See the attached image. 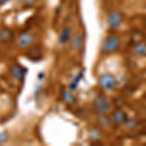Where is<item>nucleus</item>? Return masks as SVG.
Instances as JSON below:
<instances>
[{"mask_svg": "<svg viewBox=\"0 0 146 146\" xmlns=\"http://www.w3.org/2000/svg\"><path fill=\"white\" fill-rule=\"evenodd\" d=\"M110 102L103 95H98L92 102V108L96 115L106 114L110 110Z\"/></svg>", "mask_w": 146, "mask_h": 146, "instance_id": "nucleus-1", "label": "nucleus"}, {"mask_svg": "<svg viewBox=\"0 0 146 146\" xmlns=\"http://www.w3.org/2000/svg\"><path fill=\"white\" fill-rule=\"evenodd\" d=\"M120 47V39L116 35H109L102 41L101 51L104 54H112Z\"/></svg>", "mask_w": 146, "mask_h": 146, "instance_id": "nucleus-2", "label": "nucleus"}, {"mask_svg": "<svg viewBox=\"0 0 146 146\" xmlns=\"http://www.w3.org/2000/svg\"><path fill=\"white\" fill-rule=\"evenodd\" d=\"M98 85L102 90L112 91L117 85V80L111 73H104L98 78Z\"/></svg>", "mask_w": 146, "mask_h": 146, "instance_id": "nucleus-3", "label": "nucleus"}, {"mask_svg": "<svg viewBox=\"0 0 146 146\" xmlns=\"http://www.w3.org/2000/svg\"><path fill=\"white\" fill-rule=\"evenodd\" d=\"M123 23V16L117 11H111L106 16V23L112 29H117Z\"/></svg>", "mask_w": 146, "mask_h": 146, "instance_id": "nucleus-4", "label": "nucleus"}, {"mask_svg": "<svg viewBox=\"0 0 146 146\" xmlns=\"http://www.w3.org/2000/svg\"><path fill=\"white\" fill-rule=\"evenodd\" d=\"M35 36L30 32H23L16 39V46L19 48H27L33 44Z\"/></svg>", "mask_w": 146, "mask_h": 146, "instance_id": "nucleus-5", "label": "nucleus"}, {"mask_svg": "<svg viewBox=\"0 0 146 146\" xmlns=\"http://www.w3.org/2000/svg\"><path fill=\"white\" fill-rule=\"evenodd\" d=\"M111 120L116 126H122L128 121V114L121 108H116L111 113Z\"/></svg>", "mask_w": 146, "mask_h": 146, "instance_id": "nucleus-6", "label": "nucleus"}, {"mask_svg": "<svg viewBox=\"0 0 146 146\" xmlns=\"http://www.w3.org/2000/svg\"><path fill=\"white\" fill-rule=\"evenodd\" d=\"M84 36L81 32H76L74 35H72L71 39H70V48L73 51H77L83 45Z\"/></svg>", "mask_w": 146, "mask_h": 146, "instance_id": "nucleus-7", "label": "nucleus"}, {"mask_svg": "<svg viewBox=\"0 0 146 146\" xmlns=\"http://www.w3.org/2000/svg\"><path fill=\"white\" fill-rule=\"evenodd\" d=\"M15 36V32L8 27L0 28V43H8Z\"/></svg>", "mask_w": 146, "mask_h": 146, "instance_id": "nucleus-8", "label": "nucleus"}, {"mask_svg": "<svg viewBox=\"0 0 146 146\" xmlns=\"http://www.w3.org/2000/svg\"><path fill=\"white\" fill-rule=\"evenodd\" d=\"M72 37V29L70 27H64L58 35V43L60 45H64L68 41H70Z\"/></svg>", "mask_w": 146, "mask_h": 146, "instance_id": "nucleus-9", "label": "nucleus"}, {"mask_svg": "<svg viewBox=\"0 0 146 146\" xmlns=\"http://www.w3.org/2000/svg\"><path fill=\"white\" fill-rule=\"evenodd\" d=\"M10 73L16 80L22 81L23 76H25V69L19 64H14L10 66Z\"/></svg>", "mask_w": 146, "mask_h": 146, "instance_id": "nucleus-10", "label": "nucleus"}, {"mask_svg": "<svg viewBox=\"0 0 146 146\" xmlns=\"http://www.w3.org/2000/svg\"><path fill=\"white\" fill-rule=\"evenodd\" d=\"M133 54L138 56H146V43L142 41H138L133 47Z\"/></svg>", "mask_w": 146, "mask_h": 146, "instance_id": "nucleus-11", "label": "nucleus"}, {"mask_svg": "<svg viewBox=\"0 0 146 146\" xmlns=\"http://www.w3.org/2000/svg\"><path fill=\"white\" fill-rule=\"evenodd\" d=\"M27 56L32 60H39V58H41L42 51H41V49H40V47L34 46V47L29 48V50H28L27 53Z\"/></svg>", "mask_w": 146, "mask_h": 146, "instance_id": "nucleus-12", "label": "nucleus"}, {"mask_svg": "<svg viewBox=\"0 0 146 146\" xmlns=\"http://www.w3.org/2000/svg\"><path fill=\"white\" fill-rule=\"evenodd\" d=\"M98 124H100L101 127H103V128H110V127L112 126V124H113V122L111 120V117H108L106 114L98 115Z\"/></svg>", "mask_w": 146, "mask_h": 146, "instance_id": "nucleus-13", "label": "nucleus"}, {"mask_svg": "<svg viewBox=\"0 0 146 146\" xmlns=\"http://www.w3.org/2000/svg\"><path fill=\"white\" fill-rule=\"evenodd\" d=\"M62 100L67 103V104L72 105L76 102V98H75V96L72 95L71 92L65 90V89H63V90L62 91Z\"/></svg>", "mask_w": 146, "mask_h": 146, "instance_id": "nucleus-14", "label": "nucleus"}, {"mask_svg": "<svg viewBox=\"0 0 146 146\" xmlns=\"http://www.w3.org/2000/svg\"><path fill=\"white\" fill-rule=\"evenodd\" d=\"M36 2L37 0H20L18 2V5H20L23 8H29V7L33 6Z\"/></svg>", "mask_w": 146, "mask_h": 146, "instance_id": "nucleus-15", "label": "nucleus"}, {"mask_svg": "<svg viewBox=\"0 0 146 146\" xmlns=\"http://www.w3.org/2000/svg\"><path fill=\"white\" fill-rule=\"evenodd\" d=\"M81 79H82V73H79V74L77 75V77H75V79L72 81V83L70 84V89H71V90H75V89L77 88V86H78Z\"/></svg>", "mask_w": 146, "mask_h": 146, "instance_id": "nucleus-16", "label": "nucleus"}, {"mask_svg": "<svg viewBox=\"0 0 146 146\" xmlns=\"http://www.w3.org/2000/svg\"><path fill=\"white\" fill-rule=\"evenodd\" d=\"M125 125H127L128 127H129L131 129H133V128H135V127L136 126V122H135V120H129L128 119V121L126 122V124Z\"/></svg>", "mask_w": 146, "mask_h": 146, "instance_id": "nucleus-17", "label": "nucleus"}, {"mask_svg": "<svg viewBox=\"0 0 146 146\" xmlns=\"http://www.w3.org/2000/svg\"><path fill=\"white\" fill-rule=\"evenodd\" d=\"M7 139V133H0V144L3 143Z\"/></svg>", "mask_w": 146, "mask_h": 146, "instance_id": "nucleus-18", "label": "nucleus"}, {"mask_svg": "<svg viewBox=\"0 0 146 146\" xmlns=\"http://www.w3.org/2000/svg\"><path fill=\"white\" fill-rule=\"evenodd\" d=\"M11 0H2L1 1V4H0V6H4L5 4H7L8 2H10Z\"/></svg>", "mask_w": 146, "mask_h": 146, "instance_id": "nucleus-19", "label": "nucleus"}, {"mask_svg": "<svg viewBox=\"0 0 146 146\" xmlns=\"http://www.w3.org/2000/svg\"><path fill=\"white\" fill-rule=\"evenodd\" d=\"M143 25H144V27L146 28V17L144 18V20H143Z\"/></svg>", "mask_w": 146, "mask_h": 146, "instance_id": "nucleus-20", "label": "nucleus"}, {"mask_svg": "<svg viewBox=\"0 0 146 146\" xmlns=\"http://www.w3.org/2000/svg\"><path fill=\"white\" fill-rule=\"evenodd\" d=\"M1 93H2V88H1V86H0V95H1Z\"/></svg>", "mask_w": 146, "mask_h": 146, "instance_id": "nucleus-21", "label": "nucleus"}, {"mask_svg": "<svg viewBox=\"0 0 146 146\" xmlns=\"http://www.w3.org/2000/svg\"><path fill=\"white\" fill-rule=\"evenodd\" d=\"M1 1H2V0H0V4H1Z\"/></svg>", "mask_w": 146, "mask_h": 146, "instance_id": "nucleus-22", "label": "nucleus"}]
</instances>
